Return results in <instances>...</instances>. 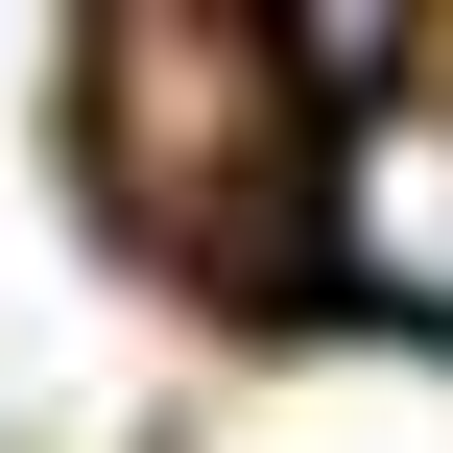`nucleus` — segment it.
<instances>
[{"instance_id":"f257e3e1","label":"nucleus","mask_w":453,"mask_h":453,"mask_svg":"<svg viewBox=\"0 0 453 453\" xmlns=\"http://www.w3.org/2000/svg\"><path fill=\"white\" fill-rule=\"evenodd\" d=\"M311 191H334V263H358L406 334H453V96H358V119L311 143Z\"/></svg>"}]
</instances>
